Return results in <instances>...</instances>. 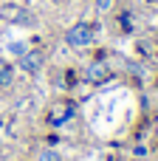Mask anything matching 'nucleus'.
Instances as JSON below:
<instances>
[{
    "label": "nucleus",
    "mask_w": 158,
    "mask_h": 161,
    "mask_svg": "<svg viewBox=\"0 0 158 161\" xmlns=\"http://www.w3.org/2000/svg\"><path fill=\"white\" fill-rule=\"evenodd\" d=\"M71 119H74V105H68V102L54 105L51 113H48V125H51V127H59V125H65V122H71Z\"/></svg>",
    "instance_id": "nucleus-2"
},
{
    "label": "nucleus",
    "mask_w": 158,
    "mask_h": 161,
    "mask_svg": "<svg viewBox=\"0 0 158 161\" xmlns=\"http://www.w3.org/2000/svg\"><path fill=\"white\" fill-rule=\"evenodd\" d=\"M37 161H62L57 150H40L37 153Z\"/></svg>",
    "instance_id": "nucleus-7"
},
{
    "label": "nucleus",
    "mask_w": 158,
    "mask_h": 161,
    "mask_svg": "<svg viewBox=\"0 0 158 161\" xmlns=\"http://www.w3.org/2000/svg\"><path fill=\"white\" fill-rule=\"evenodd\" d=\"M85 79L88 82H105V79H110V68L105 62H90L85 71Z\"/></svg>",
    "instance_id": "nucleus-4"
},
{
    "label": "nucleus",
    "mask_w": 158,
    "mask_h": 161,
    "mask_svg": "<svg viewBox=\"0 0 158 161\" xmlns=\"http://www.w3.org/2000/svg\"><path fill=\"white\" fill-rule=\"evenodd\" d=\"M25 51H28V45H25V42H20V40H11V42H8V54H14V57H23Z\"/></svg>",
    "instance_id": "nucleus-6"
},
{
    "label": "nucleus",
    "mask_w": 158,
    "mask_h": 161,
    "mask_svg": "<svg viewBox=\"0 0 158 161\" xmlns=\"http://www.w3.org/2000/svg\"><path fill=\"white\" fill-rule=\"evenodd\" d=\"M113 3H116V0H96V8L107 11V8H113Z\"/></svg>",
    "instance_id": "nucleus-8"
},
{
    "label": "nucleus",
    "mask_w": 158,
    "mask_h": 161,
    "mask_svg": "<svg viewBox=\"0 0 158 161\" xmlns=\"http://www.w3.org/2000/svg\"><path fill=\"white\" fill-rule=\"evenodd\" d=\"M65 40H68V45H71V48H85V45H90V42H93V28H90L88 23H76V25H71V28H68Z\"/></svg>",
    "instance_id": "nucleus-1"
},
{
    "label": "nucleus",
    "mask_w": 158,
    "mask_h": 161,
    "mask_svg": "<svg viewBox=\"0 0 158 161\" xmlns=\"http://www.w3.org/2000/svg\"><path fill=\"white\" fill-rule=\"evenodd\" d=\"M40 65H42V54H40V51H31V48H28V51L20 57V71H25V74H37Z\"/></svg>",
    "instance_id": "nucleus-3"
},
{
    "label": "nucleus",
    "mask_w": 158,
    "mask_h": 161,
    "mask_svg": "<svg viewBox=\"0 0 158 161\" xmlns=\"http://www.w3.org/2000/svg\"><path fill=\"white\" fill-rule=\"evenodd\" d=\"M11 79H14V71H11V65L0 57V85H11Z\"/></svg>",
    "instance_id": "nucleus-5"
}]
</instances>
